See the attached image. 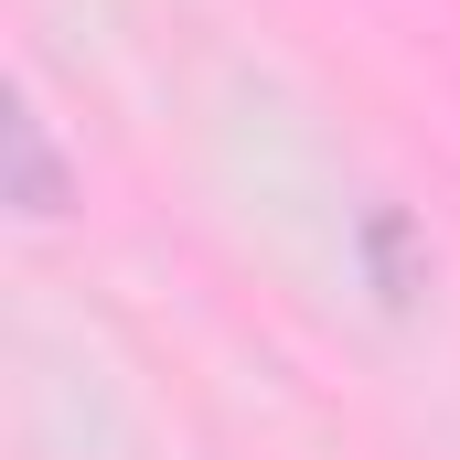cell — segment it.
<instances>
[{"mask_svg":"<svg viewBox=\"0 0 460 460\" xmlns=\"http://www.w3.org/2000/svg\"><path fill=\"white\" fill-rule=\"evenodd\" d=\"M353 257H364V279H375L385 311H418L429 279H439V257H429V235L407 226V204H364L353 215Z\"/></svg>","mask_w":460,"mask_h":460,"instance_id":"cell-1","label":"cell"},{"mask_svg":"<svg viewBox=\"0 0 460 460\" xmlns=\"http://www.w3.org/2000/svg\"><path fill=\"white\" fill-rule=\"evenodd\" d=\"M0 139H11V215H22V226H65V215H75V172H65V150H54L43 108L22 97Z\"/></svg>","mask_w":460,"mask_h":460,"instance_id":"cell-2","label":"cell"}]
</instances>
